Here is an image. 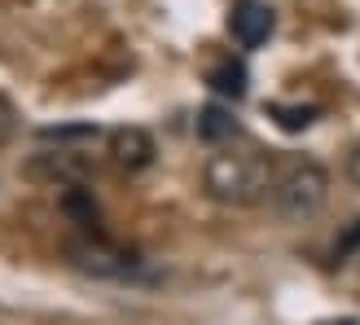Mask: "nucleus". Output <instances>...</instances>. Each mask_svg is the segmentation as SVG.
I'll return each mask as SVG.
<instances>
[{
	"instance_id": "nucleus-1",
	"label": "nucleus",
	"mask_w": 360,
	"mask_h": 325,
	"mask_svg": "<svg viewBox=\"0 0 360 325\" xmlns=\"http://www.w3.org/2000/svg\"><path fill=\"white\" fill-rule=\"evenodd\" d=\"M273 158L259 150H215L202 167V189L224 207H255L273 193Z\"/></svg>"
},
{
	"instance_id": "nucleus-2",
	"label": "nucleus",
	"mask_w": 360,
	"mask_h": 325,
	"mask_svg": "<svg viewBox=\"0 0 360 325\" xmlns=\"http://www.w3.org/2000/svg\"><path fill=\"white\" fill-rule=\"evenodd\" d=\"M268 198H273L281 220L303 224V220H312V215H321V207L330 203V172L312 158H295L285 172H277Z\"/></svg>"
},
{
	"instance_id": "nucleus-3",
	"label": "nucleus",
	"mask_w": 360,
	"mask_h": 325,
	"mask_svg": "<svg viewBox=\"0 0 360 325\" xmlns=\"http://www.w3.org/2000/svg\"><path fill=\"white\" fill-rule=\"evenodd\" d=\"M31 180H44V185H58V189H70V185H84L93 176V158L79 154V150H44L35 154L27 167H22Z\"/></svg>"
},
{
	"instance_id": "nucleus-4",
	"label": "nucleus",
	"mask_w": 360,
	"mask_h": 325,
	"mask_svg": "<svg viewBox=\"0 0 360 325\" xmlns=\"http://www.w3.org/2000/svg\"><path fill=\"white\" fill-rule=\"evenodd\" d=\"M66 255L75 268H84L93 277H128L136 268V255H128V250H119L110 242H75V246H66Z\"/></svg>"
},
{
	"instance_id": "nucleus-5",
	"label": "nucleus",
	"mask_w": 360,
	"mask_h": 325,
	"mask_svg": "<svg viewBox=\"0 0 360 325\" xmlns=\"http://www.w3.org/2000/svg\"><path fill=\"white\" fill-rule=\"evenodd\" d=\"M277 27V13L273 5H264V0H238L229 13V35L238 40L242 49H259L268 35Z\"/></svg>"
},
{
	"instance_id": "nucleus-6",
	"label": "nucleus",
	"mask_w": 360,
	"mask_h": 325,
	"mask_svg": "<svg viewBox=\"0 0 360 325\" xmlns=\"http://www.w3.org/2000/svg\"><path fill=\"white\" fill-rule=\"evenodd\" d=\"M110 154H115V162L123 172H146L158 150H154V136L146 128H119L110 136Z\"/></svg>"
},
{
	"instance_id": "nucleus-7",
	"label": "nucleus",
	"mask_w": 360,
	"mask_h": 325,
	"mask_svg": "<svg viewBox=\"0 0 360 325\" xmlns=\"http://www.w3.org/2000/svg\"><path fill=\"white\" fill-rule=\"evenodd\" d=\"M207 84H211L220 97H242V93H246V66L229 58V62H220V66H211Z\"/></svg>"
},
{
	"instance_id": "nucleus-8",
	"label": "nucleus",
	"mask_w": 360,
	"mask_h": 325,
	"mask_svg": "<svg viewBox=\"0 0 360 325\" xmlns=\"http://www.w3.org/2000/svg\"><path fill=\"white\" fill-rule=\"evenodd\" d=\"M233 115L224 110V106H207L202 115H198V136L202 141H220V136H233Z\"/></svg>"
},
{
	"instance_id": "nucleus-9",
	"label": "nucleus",
	"mask_w": 360,
	"mask_h": 325,
	"mask_svg": "<svg viewBox=\"0 0 360 325\" xmlns=\"http://www.w3.org/2000/svg\"><path fill=\"white\" fill-rule=\"evenodd\" d=\"M101 128L97 123H62V128H40V141H58V146H70V141H97Z\"/></svg>"
},
{
	"instance_id": "nucleus-10",
	"label": "nucleus",
	"mask_w": 360,
	"mask_h": 325,
	"mask_svg": "<svg viewBox=\"0 0 360 325\" xmlns=\"http://www.w3.org/2000/svg\"><path fill=\"white\" fill-rule=\"evenodd\" d=\"M273 115H277V123H281L285 132H303V128L316 119L312 106H273Z\"/></svg>"
},
{
	"instance_id": "nucleus-11",
	"label": "nucleus",
	"mask_w": 360,
	"mask_h": 325,
	"mask_svg": "<svg viewBox=\"0 0 360 325\" xmlns=\"http://www.w3.org/2000/svg\"><path fill=\"white\" fill-rule=\"evenodd\" d=\"M62 207H66L70 215H79L84 224H93V220H97V207H93V198L84 193V185H70L66 198H62Z\"/></svg>"
},
{
	"instance_id": "nucleus-12",
	"label": "nucleus",
	"mask_w": 360,
	"mask_h": 325,
	"mask_svg": "<svg viewBox=\"0 0 360 325\" xmlns=\"http://www.w3.org/2000/svg\"><path fill=\"white\" fill-rule=\"evenodd\" d=\"M9 136H13V106L0 97V146H5Z\"/></svg>"
},
{
	"instance_id": "nucleus-13",
	"label": "nucleus",
	"mask_w": 360,
	"mask_h": 325,
	"mask_svg": "<svg viewBox=\"0 0 360 325\" xmlns=\"http://www.w3.org/2000/svg\"><path fill=\"white\" fill-rule=\"evenodd\" d=\"M356 246H360V220H356V224L347 229V238H343V242H338V260H343V255H347V250H356Z\"/></svg>"
},
{
	"instance_id": "nucleus-14",
	"label": "nucleus",
	"mask_w": 360,
	"mask_h": 325,
	"mask_svg": "<svg viewBox=\"0 0 360 325\" xmlns=\"http://www.w3.org/2000/svg\"><path fill=\"white\" fill-rule=\"evenodd\" d=\"M347 180H352V185L360 189V146H356V150L347 154Z\"/></svg>"
},
{
	"instance_id": "nucleus-15",
	"label": "nucleus",
	"mask_w": 360,
	"mask_h": 325,
	"mask_svg": "<svg viewBox=\"0 0 360 325\" xmlns=\"http://www.w3.org/2000/svg\"><path fill=\"white\" fill-rule=\"evenodd\" d=\"M330 325H360V321H330Z\"/></svg>"
}]
</instances>
